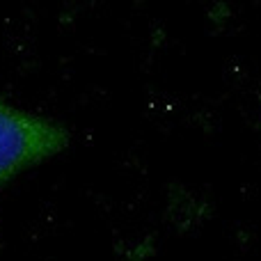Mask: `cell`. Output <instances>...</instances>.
Wrapping results in <instances>:
<instances>
[{
	"label": "cell",
	"mask_w": 261,
	"mask_h": 261,
	"mask_svg": "<svg viewBox=\"0 0 261 261\" xmlns=\"http://www.w3.org/2000/svg\"><path fill=\"white\" fill-rule=\"evenodd\" d=\"M67 144L69 133L62 126L0 101V186Z\"/></svg>",
	"instance_id": "obj_1"
}]
</instances>
